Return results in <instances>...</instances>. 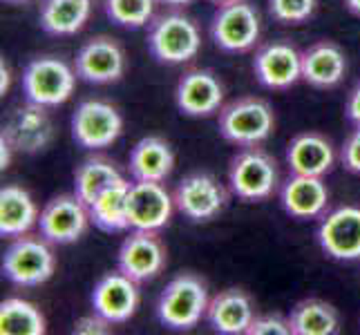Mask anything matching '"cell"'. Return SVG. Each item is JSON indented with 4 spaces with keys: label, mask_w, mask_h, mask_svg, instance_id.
Returning a JSON list of instances; mask_svg holds the SVG:
<instances>
[{
    "label": "cell",
    "mask_w": 360,
    "mask_h": 335,
    "mask_svg": "<svg viewBox=\"0 0 360 335\" xmlns=\"http://www.w3.org/2000/svg\"><path fill=\"white\" fill-rule=\"evenodd\" d=\"M210 304L208 284L197 272H179L157 300V320L170 331H191L206 320Z\"/></svg>",
    "instance_id": "1"
},
{
    "label": "cell",
    "mask_w": 360,
    "mask_h": 335,
    "mask_svg": "<svg viewBox=\"0 0 360 335\" xmlns=\"http://www.w3.org/2000/svg\"><path fill=\"white\" fill-rule=\"evenodd\" d=\"M43 235L25 232L14 237L3 253V277L18 289H36L52 280L56 270V255Z\"/></svg>",
    "instance_id": "2"
},
{
    "label": "cell",
    "mask_w": 360,
    "mask_h": 335,
    "mask_svg": "<svg viewBox=\"0 0 360 335\" xmlns=\"http://www.w3.org/2000/svg\"><path fill=\"white\" fill-rule=\"evenodd\" d=\"M221 139L238 147L262 145L276 130V112L271 103L259 96H240L217 114Z\"/></svg>",
    "instance_id": "3"
},
{
    "label": "cell",
    "mask_w": 360,
    "mask_h": 335,
    "mask_svg": "<svg viewBox=\"0 0 360 335\" xmlns=\"http://www.w3.org/2000/svg\"><path fill=\"white\" fill-rule=\"evenodd\" d=\"M148 49L161 65H184L197 58L202 49V32L184 11L155 16L148 29Z\"/></svg>",
    "instance_id": "4"
},
{
    "label": "cell",
    "mask_w": 360,
    "mask_h": 335,
    "mask_svg": "<svg viewBox=\"0 0 360 335\" xmlns=\"http://www.w3.org/2000/svg\"><path fill=\"white\" fill-rule=\"evenodd\" d=\"M77 70L60 56H36L22 70L25 101L41 107H58L68 103L77 88Z\"/></svg>",
    "instance_id": "5"
},
{
    "label": "cell",
    "mask_w": 360,
    "mask_h": 335,
    "mask_svg": "<svg viewBox=\"0 0 360 335\" xmlns=\"http://www.w3.org/2000/svg\"><path fill=\"white\" fill-rule=\"evenodd\" d=\"M280 172L278 161L259 145L242 147L231 159L229 166V185L231 192L242 202L255 204L266 202L278 190Z\"/></svg>",
    "instance_id": "6"
},
{
    "label": "cell",
    "mask_w": 360,
    "mask_h": 335,
    "mask_svg": "<svg viewBox=\"0 0 360 335\" xmlns=\"http://www.w3.org/2000/svg\"><path fill=\"white\" fill-rule=\"evenodd\" d=\"M262 18L251 0H231L217 5L210 18V39L229 54H244L259 43Z\"/></svg>",
    "instance_id": "7"
},
{
    "label": "cell",
    "mask_w": 360,
    "mask_h": 335,
    "mask_svg": "<svg viewBox=\"0 0 360 335\" xmlns=\"http://www.w3.org/2000/svg\"><path fill=\"white\" fill-rule=\"evenodd\" d=\"M123 134L121 112L101 98H85L72 114V139L83 150H105Z\"/></svg>",
    "instance_id": "8"
},
{
    "label": "cell",
    "mask_w": 360,
    "mask_h": 335,
    "mask_svg": "<svg viewBox=\"0 0 360 335\" xmlns=\"http://www.w3.org/2000/svg\"><path fill=\"white\" fill-rule=\"evenodd\" d=\"M175 208L193 223L213 221L229 204V192L215 175L206 170H195L186 175L175 192Z\"/></svg>",
    "instance_id": "9"
},
{
    "label": "cell",
    "mask_w": 360,
    "mask_h": 335,
    "mask_svg": "<svg viewBox=\"0 0 360 335\" xmlns=\"http://www.w3.org/2000/svg\"><path fill=\"white\" fill-rule=\"evenodd\" d=\"M90 223L92 219H90L88 204H83L74 192L56 195L41 210L39 232L49 244L68 246V244L79 242L83 235L88 232Z\"/></svg>",
    "instance_id": "10"
},
{
    "label": "cell",
    "mask_w": 360,
    "mask_h": 335,
    "mask_svg": "<svg viewBox=\"0 0 360 335\" xmlns=\"http://www.w3.org/2000/svg\"><path fill=\"white\" fill-rule=\"evenodd\" d=\"M168 264V248L157 230H134L121 242L117 268L134 282H150L164 272Z\"/></svg>",
    "instance_id": "11"
},
{
    "label": "cell",
    "mask_w": 360,
    "mask_h": 335,
    "mask_svg": "<svg viewBox=\"0 0 360 335\" xmlns=\"http://www.w3.org/2000/svg\"><path fill=\"white\" fill-rule=\"evenodd\" d=\"M322 253L338 262L360 259V208L338 206L320 217L316 230Z\"/></svg>",
    "instance_id": "12"
},
{
    "label": "cell",
    "mask_w": 360,
    "mask_h": 335,
    "mask_svg": "<svg viewBox=\"0 0 360 335\" xmlns=\"http://www.w3.org/2000/svg\"><path fill=\"white\" fill-rule=\"evenodd\" d=\"M128 67L126 52L112 36H94L83 43L74 58L77 77L90 85H110L123 79Z\"/></svg>",
    "instance_id": "13"
},
{
    "label": "cell",
    "mask_w": 360,
    "mask_h": 335,
    "mask_svg": "<svg viewBox=\"0 0 360 335\" xmlns=\"http://www.w3.org/2000/svg\"><path fill=\"white\" fill-rule=\"evenodd\" d=\"M253 72L259 85L273 92L291 90L302 81V52L289 41H271L257 47Z\"/></svg>",
    "instance_id": "14"
},
{
    "label": "cell",
    "mask_w": 360,
    "mask_h": 335,
    "mask_svg": "<svg viewBox=\"0 0 360 335\" xmlns=\"http://www.w3.org/2000/svg\"><path fill=\"white\" fill-rule=\"evenodd\" d=\"M139 302V282H134L119 268L98 277L90 295L92 311L103 315L110 324H126L128 320L134 317Z\"/></svg>",
    "instance_id": "15"
},
{
    "label": "cell",
    "mask_w": 360,
    "mask_h": 335,
    "mask_svg": "<svg viewBox=\"0 0 360 335\" xmlns=\"http://www.w3.org/2000/svg\"><path fill=\"white\" fill-rule=\"evenodd\" d=\"M175 103L181 114L193 119L219 114V110L224 107V85L215 72L202 67L188 70L177 81Z\"/></svg>",
    "instance_id": "16"
},
{
    "label": "cell",
    "mask_w": 360,
    "mask_h": 335,
    "mask_svg": "<svg viewBox=\"0 0 360 335\" xmlns=\"http://www.w3.org/2000/svg\"><path fill=\"white\" fill-rule=\"evenodd\" d=\"M130 228L161 230L170 223L175 213V197L161 181H134L130 185Z\"/></svg>",
    "instance_id": "17"
},
{
    "label": "cell",
    "mask_w": 360,
    "mask_h": 335,
    "mask_svg": "<svg viewBox=\"0 0 360 335\" xmlns=\"http://www.w3.org/2000/svg\"><path fill=\"white\" fill-rule=\"evenodd\" d=\"M3 134L14 143L16 152L39 155L54 141V123L47 114V107L25 103L9 114Z\"/></svg>",
    "instance_id": "18"
},
{
    "label": "cell",
    "mask_w": 360,
    "mask_h": 335,
    "mask_svg": "<svg viewBox=\"0 0 360 335\" xmlns=\"http://www.w3.org/2000/svg\"><path fill=\"white\" fill-rule=\"evenodd\" d=\"M255 320L253 297L240 287H231L210 297L206 322L221 335H246Z\"/></svg>",
    "instance_id": "19"
},
{
    "label": "cell",
    "mask_w": 360,
    "mask_h": 335,
    "mask_svg": "<svg viewBox=\"0 0 360 335\" xmlns=\"http://www.w3.org/2000/svg\"><path fill=\"white\" fill-rule=\"evenodd\" d=\"M280 204L284 213L293 219H316L327 213L329 188L325 177L314 175H293L282 183Z\"/></svg>",
    "instance_id": "20"
},
{
    "label": "cell",
    "mask_w": 360,
    "mask_h": 335,
    "mask_svg": "<svg viewBox=\"0 0 360 335\" xmlns=\"http://www.w3.org/2000/svg\"><path fill=\"white\" fill-rule=\"evenodd\" d=\"M347 54L333 41H318L302 52V81L316 90H333L345 81Z\"/></svg>",
    "instance_id": "21"
},
{
    "label": "cell",
    "mask_w": 360,
    "mask_h": 335,
    "mask_svg": "<svg viewBox=\"0 0 360 335\" xmlns=\"http://www.w3.org/2000/svg\"><path fill=\"white\" fill-rule=\"evenodd\" d=\"M287 164L293 175L325 177L336 164V150L320 132H300L287 145Z\"/></svg>",
    "instance_id": "22"
},
{
    "label": "cell",
    "mask_w": 360,
    "mask_h": 335,
    "mask_svg": "<svg viewBox=\"0 0 360 335\" xmlns=\"http://www.w3.org/2000/svg\"><path fill=\"white\" fill-rule=\"evenodd\" d=\"M128 170L134 181H161L164 183L175 170V152L161 136H143L134 143L128 159Z\"/></svg>",
    "instance_id": "23"
},
{
    "label": "cell",
    "mask_w": 360,
    "mask_h": 335,
    "mask_svg": "<svg viewBox=\"0 0 360 335\" xmlns=\"http://www.w3.org/2000/svg\"><path fill=\"white\" fill-rule=\"evenodd\" d=\"M41 210L22 185L9 183L0 190V237L14 239L39 226Z\"/></svg>",
    "instance_id": "24"
},
{
    "label": "cell",
    "mask_w": 360,
    "mask_h": 335,
    "mask_svg": "<svg viewBox=\"0 0 360 335\" xmlns=\"http://www.w3.org/2000/svg\"><path fill=\"white\" fill-rule=\"evenodd\" d=\"M92 16V0H43L39 9L41 29L56 39L77 36Z\"/></svg>",
    "instance_id": "25"
},
{
    "label": "cell",
    "mask_w": 360,
    "mask_h": 335,
    "mask_svg": "<svg viewBox=\"0 0 360 335\" xmlns=\"http://www.w3.org/2000/svg\"><path fill=\"white\" fill-rule=\"evenodd\" d=\"M130 181L121 177L112 185L96 197V199L88 206L90 208V219L92 223L103 232H123L130 228Z\"/></svg>",
    "instance_id": "26"
},
{
    "label": "cell",
    "mask_w": 360,
    "mask_h": 335,
    "mask_svg": "<svg viewBox=\"0 0 360 335\" xmlns=\"http://www.w3.org/2000/svg\"><path fill=\"white\" fill-rule=\"evenodd\" d=\"M289 324L293 335H336L340 331V313L320 297H307L291 308Z\"/></svg>",
    "instance_id": "27"
},
{
    "label": "cell",
    "mask_w": 360,
    "mask_h": 335,
    "mask_svg": "<svg viewBox=\"0 0 360 335\" xmlns=\"http://www.w3.org/2000/svg\"><path fill=\"white\" fill-rule=\"evenodd\" d=\"M121 177H123L121 170L117 168L112 159L92 155L88 159H83L77 166V170H74V195L83 204L90 206L108 185H112Z\"/></svg>",
    "instance_id": "28"
},
{
    "label": "cell",
    "mask_w": 360,
    "mask_h": 335,
    "mask_svg": "<svg viewBox=\"0 0 360 335\" xmlns=\"http://www.w3.org/2000/svg\"><path fill=\"white\" fill-rule=\"evenodd\" d=\"M0 333L3 335H45L47 320L36 304L22 297L0 302Z\"/></svg>",
    "instance_id": "29"
},
{
    "label": "cell",
    "mask_w": 360,
    "mask_h": 335,
    "mask_svg": "<svg viewBox=\"0 0 360 335\" xmlns=\"http://www.w3.org/2000/svg\"><path fill=\"white\" fill-rule=\"evenodd\" d=\"M157 0H103L105 16L119 27L141 29L155 18Z\"/></svg>",
    "instance_id": "30"
},
{
    "label": "cell",
    "mask_w": 360,
    "mask_h": 335,
    "mask_svg": "<svg viewBox=\"0 0 360 335\" xmlns=\"http://www.w3.org/2000/svg\"><path fill=\"white\" fill-rule=\"evenodd\" d=\"M318 0H269V14L280 25H302L311 20Z\"/></svg>",
    "instance_id": "31"
},
{
    "label": "cell",
    "mask_w": 360,
    "mask_h": 335,
    "mask_svg": "<svg viewBox=\"0 0 360 335\" xmlns=\"http://www.w3.org/2000/svg\"><path fill=\"white\" fill-rule=\"evenodd\" d=\"M246 335H293L289 317L282 315H255Z\"/></svg>",
    "instance_id": "32"
},
{
    "label": "cell",
    "mask_w": 360,
    "mask_h": 335,
    "mask_svg": "<svg viewBox=\"0 0 360 335\" xmlns=\"http://www.w3.org/2000/svg\"><path fill=\"white\" fill-rule=\"evenodd\" d=\"M340 161L345 170L360 175V128L352 130V134L347 136L342 147H340Z\"/></svg>",
    "instance_id": "33"
},
{
    "label": "cell",
    "mask_w": 360,
    "mask_h": 335,
    "mask_svg": "<svg viewBox=\"0 0 360 335\" xmlns=\"http://www.w3.org/2000/svg\"><path fill=\"white\" fill-rule=\"evenodd\" d=\"M115 324H110V322L98 315L96 311H92L90 315H83L74 322V333L77 335H105L112 331Z\"/></svg>",
    "instance_id": "34"
},
{
    "label": "cell",
    "mask_w": 360,
    "mask_h": 335,
    "mask_svg": "<svg viewBox=\"0 0 360 335\" xmlns=\"http://www.w3.org/2000/svg\"><path fill=\"white\" fill-rule=\"evenodd\" d=\"M345 117L349 123H354V128H360V81L349 90V94H347Z\"/></svg>",
    "instance_id": "35"
},
{
    "label": "cell",
    "mask_w": 360,
    "mask_h": 335,
    "mask_svg": "<svg viewBox=\"0 0 360 335\" xmlns=\"http://www.w3.org/2000/svg\"><path fill=\"white\" fill-rule=\"evenodd\" d=\"M14 152H16L14 143H11L7 136L0 132V168L7 170L11 166V157H14Z\"/></svg>",
    "instance_id": "36"
},
{
    "label": "cell",
    "mask_w": 360,
    "mask_h": 335,
    "mask_svg": "<svg viewBox=\"0 0 360 335\" xmlns=\"http://www.w3.org/2000/svg\"><path fill=\"white\" fill-rule=\"evenodd\" d=\"M0 94H7L9 92V88H11V70H9V65H7V60L3 58V63H0Z\"/></svg>",
    "instance_id": "37"
},
{
    "label": "cell",
    "mask_w": 360,
    "mask_h": 335,
    "mask_svg": "<svg viewBox=\"0 0 360 335\" xmlns=\"http://www.w3.org/2000/svg\"><path fill=\"white\" fill-rule=\"evenodd\" d=\"M157 3L166 5V7H172V9H179V7H186V5L195 3V0H157Z\"/></svg>",
    "instance_id": "38"
},
{
    "label": "cell",
    "mask_w": 360,
    "mask_h": 335,
    "mask_svg": "<svg viewBox=\"0 0 360 335\" xmlns=\"http://www.w3.org/2000/svg\"><path fill=\"white\" fill-rule=\"evenodd\" d=\"M342 3H345V7L349 9L354 16L360 18V0H342Z\"/></svg>",
    "instance_id": "39"
},
{
    "label": "cell",
    "mask_w": 360,
    "mask_h": 335,
    "mask_svg": "<svg viewBox=\"0 0 360 335\" xmlns=\"http://www.w3.org/2000/svg\"><path fill=\"white\" fill-rule=\"evenodd\" d=\"M3 3H7V5H22V3H27V0H3Z\"/></svg>",
    "instance_id": "40"
},
{
    "label": "cell",
    "mask_w": 360,
    "mask_h": 335,
    "mask_svg": "<svg viewBox=\"0 0 360 335\" xmlns=\"http://www.w3.org/2000/svg\"><path fill=\"white\" fill-rule=\"evenodd\" d=\"M208 3H213V5H224V3H231V0H208Z\"/></svg>",
    "instance_id": "41"
}]
</instances>
